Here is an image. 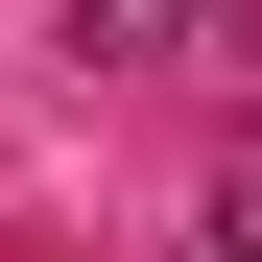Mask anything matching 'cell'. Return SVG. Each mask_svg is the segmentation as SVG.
I'll return each instance as SVG.
<instances>
[{"mask_svg": "<svg viewBox=\"0 0 262 262\" xmlns=\"http://www.w3.org/2000/svg\"><path fill=\"white\" fill-rule=\"evenodd\" d=\"M167 24H191V0H48V48H96V72H119V48H167Z\"/></svg>", "mask_w": 262, "mask_h": 262, "instance_id": "6da1fadb", "label": "cell"}, {"mask_svg": "<svg viewBox=\"0 0 262 262\" xmlns=\"http://www.w3.org/2000/svg\"><path fill=\"white\" fill-rule=\"evenodd\" d=\"M191 48H214V72H262V0H191Z\"/></svg>", "mask_w": 262, "mask_h": 262, "instance_id": "7a4b0ae2", "label": "cell"}, {"mask_svg": "<svg viewBox=\"0 0 262 262\" xmlns=\"http://www.w3.org/2000/svg\"><path fill=\"white\" fill-rule=\"evenodd\" d=\"M214 262H262V191H214Z\"/></svg>", "mask_w": 262, "mask_h": 262, "instance_id": "3957f363", "label": "cell"}]
</instances>
